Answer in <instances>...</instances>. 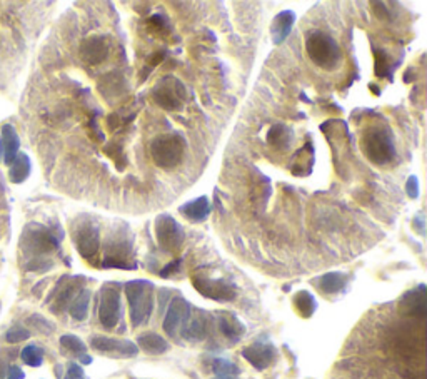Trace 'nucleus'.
<instances>
[{
  "instance_id": "nucleus-1",
  "label": "nucleus",
  "mask_w": 427,
  "mask_h": 379,
  "mask_svg": "<svg viewBox=\"0 0 427 379\" xmlns=\"http://www.w3.org/2000/svg\"><path fill=\"white\" fill-rule=\"evenodd\" d=\"M102 268L106 269H137L134 259V234L129 225L119 224L106 241V257Z\"/></svg>"
},
{
  "instance_id": "nucleus-2",
  "label": "nucleus",
  "mask_w": 427,
  "mask_h": 379,
  "mask_svg": "<svg viewBox=\"0 0 427 379\" xmlns=\"http://www.w3.org/2000/svg\"><path fill=\"white\" fill-rule=\"evenodd\" d=\"M62 236H57L52 229H47L42 224L32 223L27 225L20 236V249L25 256L30 257L32 263H47L44 256L57 251L61 246Z\"/></svg>"
},
{
  "instance_id": "nucleus-3",
  "label": "nucleus",
  "mask_w": 427,
  "mask_h": 379,
  "mask_svg": "<svg viewBox=\"0 0 427 379\" xmlns=\"http://www.w3.org/2000/svg\"><path fill=\"white\" fill-rule=\"evenodd\" d=\"M364 156L376 166H385L396 159V142L388 125H369L361 135Z\"/></svg>"
},
{
  "instance_id": "nucleus-4",
  "label": "nucleus",
  "mask_w": 427,
  "mask_h": 379,
  "mask_svg": "<svg viewBox=\"0 0 427 379\" xmlns=\"http://www.w3.org/2000/svg\"><path fill=\"white\" fill-rule=\"evenodd\" d=\"M307 56L317 67L324 70H335L342 61V51L334 37L322 30H312L306 37Z\"/></svg>"
},
{
  "instance_id": "nucleus-5",
  "label": "nucleus",
  "mask_w": 427,
  "mask_h": 379,
  "mask_svg": "<svg viewBox=\"0 0 427 379\" xmlns=\"http://www.w3.org/2000/svg\"><path fill=\"white\" fill-rule=\"evenodd\" d=\"M125 296L129 301L130 323L134 328L149 321L154 309V284L145 279H135L125 284Z\"/></svg>"
},
{
  "instance_id": "nucleus-6",
  "label": "nucleus",
  "mask_w": 427,
  "mask_h": 379,
  "mask_svg": "<svg viewBox=\"0 0 427 379\" xmlns=\"http://www.w3.org/2000/svg\"><path fill=\"white\" fill-rule=\"evenodd\" d=\"M185 149H187V142L182 134L167 132L154 139L151 144V156L159 168L174 169L182 162Z\"/></svg>"
},
{
  "instance_id": "nucleus-7",
  "label": "nucleus",
  "mask_w": 427,
  "mask_h": 379,
  "mask_svg": "<svg viewBox=\"0 0 427 379\" xmlns=\"http://www.w3.org/2000/svg\"><path fill=\"white\" fill-rule=\"evenodd\" d=\"M152 99L162 109L177 112L184 107L187 101V89L182 80L174 77V75H166L152 89Z\"/></svg>"
},
{
  "instance_id": "nucleus-8",
  "label": "nucleus",
  "mask_w": 427,
  "mask_h": 379,
  "mask_svg": "<svg viewBox=\"0 0 427 379\" xmlns=\"http://www.w3.org/2000/svg\"><path fill=\"white\" fill-rule=\"evenodd\" d=\"M77 251L84 259L92 261L101 247V229L97 220L90 216H80L74 225V236Z\"/></svg>"
},
{
  "instance_id": "nucleus-9",
  "label": "nucleus",
  "mask_w": 427,
  "mask_h": 379,
  "mask_svg": "<svg viewBox=\"0 0 427 379\" xmlns=\"http://www.w3.org/2000/svg\"><path fill=\"white\" fill-rule=\"evenodd\" d=\"M122 286L119 282H107L101 290V301H99V321L107 331L117 328L122 319Z\"/></svg>"
},
{
  "instance_id": "nucleus-10",
  "label": "nucleus",
  "mask_w": 427,
  "mask_h": 379,
  "mask_svg": "<svg viewBox=\"0 0 427 379\" xmlns=\"http://www.w3.org/2000/svg\"><path fill=\"white\" fill-rule=\"evenodd\" d=\"M156 237L159 246L167 254H174L185 241L184 228L169 214H161L156 219Z\"/></svg>"
},
{
  "instance_id": "nucleus-11",
  "label": "nucleus",
  "mask_w": 427,
  "mask_h": 379,
  "mask_svg": "<svg viewBox=\"0 0 427 379\" xmlns=\"http://www.w3.org/2000/svg\"><path fill=\"white\" fill-rule=\"evenodd\" d=\"M192 284L199 294L207 297V299L219 301V302H230L237 297V287H235L233 282L225 281V279L194 276Z\"/></svg>"
},
{
  "instance_id": "nucleus-12",
  "label": "nucleus",
  "mask_w": 427,
  "mask_h": 379,
  "mask_svg": "<svg viewBox=\"0 0 427 379\" xmlns=\"http://www.w3.org/2000/svg\"><path fill=\"white\" fill-rule=\"evenodd\" d=\"M190 314H192V306H190V302L180 296L174 297V299L171 301L169 309H167L166 318H163V331L171 337H179L180 329L189 321Z\"/></svg>"
},
{
  "instance_id": "nucleus-13",
  "label": "nucleus",
  "mask_w": 427,
  "mask_h": 379,
  "mask_svg": "<svg viewBox=\"0 0 427 379\" xmlns=\"http://www.w3.org/2000/svg\"><path fill=\"white\" fill-rule=\"evenodd\" d=\"M90 346L102 354H111L113 358H134L139 354V347L135 342L127 340H116L107 336H92Z\"/></svg>"
},
{
  "instance_id": "nucleus-14",
  "label": "nucleus",
  "mask_w": 427,
  "mask_h": 379,
  "mask_svg": "<svg viewBox=\"0 0 427 379\" xmlns=\"http://www.w3.org/2000/svg\"><path fill=\"white\" fill-rule=\"evenodd\" d=\"M82 282H84V278L75 276V278H69L63 276L61 281H58L56 291L52 292L54 297V304H52V313H62L70 306V302L75 299V296L82 291Z\"/></svg>"
},
{
  "instance_id": "nucleus-15",
  "label": "nucleus",
  "mask_w": 427,
  "mask_h": 379,
  "mask_svg": "<svg viewBox=\"0 0 427 379\" xmlns=\"http://www.w3.org/2000/svg\"><path fill=\"white\" fill-rule=\"evenodd\" d=\"M399 314L404 318L422 319L426 318V286L419 284L416 290L404 292V296L399 299Z\"/></svg>"
},
{
  "instance_id": "nucleus-16",
  "label": "nucleus",
  "mask_w": 427,
  "mask_h": 379,
  "mask_svg": "<svg viewBox=\"0 0 427 379\" xmlns=\"http://www.w3.org/2000/svg\"><path fill=\"white\" fill-rule=\"evenodd\" d=\"M212 328V316L207 314L206 311H195L190 314L189 321L185 323V326L180 329V337H184L185 341H204L209 336Z\"/></svg>"
},
{
  "instance_id": "nucleus-17",
  "label": "nucleus",
  "mask_w": 427,
  "mask_h": 379,
  "mask_svg": "<svg viewBox=\"0 0 427 379\" xmlns=\"http://www.w3.org/2000/svg\"><path fill=\"white\" fill-rule=\"evenodd\" d=\"M242 356L249 363L252 364L254 368L259 369V371H264L274 363L277 351L276 347L271 344V342H254V344L244 347L242 349Z\"/></svg>"
},
{
  "instance_id": "nucleus-18",
  "label": "nucleus",
  "mask_w": 427,
  "mask_h": 379,
  "mask_svg": "<svg viewBox=\"0 0 427 379\" xmlns=\"http://www.w3.org/2000/svg\"><path fill=\"white\" fill-rule=\"evenodd\" d=\"M109 57V42L104 35H92L80 44V58L90 66L102 64Z\"/></svg>"
},
{
  "instance_id": "nucleus-19",
  "label": "nucleus",
  "mask_w": 427,
  "mask_h": 379,
  "mask_svg": "<svg viewBox=\"0 0 427 379\" xmlns=\"http://www.w3.org/2000/svg\"><path fill=\"white\" fill-rule=\"evenodd\" d=\"M214 321H217L221 333L225 340L230 342H239L240 337L245 335V326L240 323V319L233 313H217L214 316Z\"/></svg>"
},
{
  "instance_id": "nucleus-20",
  "label": "nucleus",
  "mask_w": 427,
  "mask_h": 379,
  "mask_svg": "<svg viewBox=\"0 0 427 379\" xmlns=\"http://www.w3.org/2000/svg\"><path fill=\"white\" fill-rule=\"evenodd\" d=\"M19 147L20 139L17 135L16 129L11 124L4 125L2 135H0V159L4 161V164L11 166L16 161L17 154H19Z\"/></svg>"
},
{
  "instance_id": "nucleus-21",
  "label": "nucleus",
  "mask_w": 427,
  "mask_h": 379,
  "mask_svg": "<svg viewBox=\"0 0 427 379\" xmlns=\"http://www.w3.org/2000/svg\"><path fill=\"white\" fill-rule=\"evenodd\" d=\"M294 24H295V13L292 11H283L277 13L271 25L272 42L276 45L284 44L285 39H287L290 32H292Z\"/></svg>"
},
{
  "instance_id": "nucleus-22",
  "label": "nucleus",
  "mask_w": 427,
  "mask_h": 379,
  "mask_svg": "<svg viewBox=\"0 0 427 379\" xmlns=\"http://www.w3.org/2000/svg\"><path fill=\"white\" fill-rule=\"evenodd\" d=\"M179 212L190 223H202L211 214V202H209L207 196H201L197 199L185 202L179 207Z\"/></svg>"
},
{
  "instance_id": "nucleus-23",
  "label": "nucleus",
  "mask_w": 427,
  "mask_h": 379,
  "mask_svg": "<svg viewBox=\"0 0 427 379\" xmlns=\"http://www.w3.org/2000/svg\"><path fill=\"white\" fill-rule=\"evenodd\" d=\"M314 284L322 294H339V292L344 291V287H346L347 276L344 273H326L322 274L319 279H316Z\"/></svg>"
},
{
  "instance_id": "nucleus-24",
  "label": "nucleus",
  "mask_w": 427,
  "mask_h": 379,
  "mask_svg": "<svg viewBox=\"0 0 427 379\" xmlns=\"http://www.w3.org/2000/svg\"><path fill=\"white\" fill-rule=\"evenodd\" d=\"M312 166H314V147H312L311 137H309V141L306 139L304 147L299 149L297 154H295L292 169L290 170L295 175H309L312 170Z\"/></svg>"
},
{
  "instance_id": "nucleus-25",
  "label": "nucleus",
  "mask_w": 427,
  "mask_h": 379,
  "mask_svg": "<svg viewBox=\"0 0 427 379\" xmlns=\"http://www.w3.org/2000/svg\"><path fill=\"white\" fill-rule=\"evenodd\" d=\"M294 141V130L284 124H276L267 132V144L277 151H287Z\"/></svg>"
},
{
  "instance_id": "nucleus-26",
  "label": "nucleus",
  "mask_w": 427,
  "mask_h": 379,
  "mask_svg": "<svg viewBox=\"0 0 427 379\" xmlns=\"http://www.w3.org/2000/svg\"><path fill=\"white\" fill-rule=\"evenodd\" d=\"M137 347L147 354H163L169 351L171 344L157 333H144L137 337Z\"/></svg>"
},
{
  "instance_id": "nucleus-27",
  "label": "nucleus",
  "mask_w": 427,
  "mask_h": 379,
  "mask_svg": "<svg viewBox=\"0 0 427 379\" xmlns=\"http://www.w3.org/2000/svg\"><path fill=\"white\" fill-rule=\"evenodd\" d=\"M30 159L24 152H19L16 161L11 164V170H8V178L13 184H22L30 175Z\"/></svg>"
},
{
  "instance_id": "nucleus-28",
  "label": "nucleus",
  "mask_w": 427,
  "mask_h": 379,
  "mask_svg": "<svg viewBox=\"0 0 427 379\" xmlns=\"http://www.w3.org/2000/svg\"><path fill=\"white\" fill-rule=\"evenodd\" d=\"M90 296L92 292L89 290H82L79 294L75 296V299L70 302L69 313L75 321H84L89 314V306H90Z\"/></svg>"
},
{
  "instance_id": "nucleus-29",
  "label": "nucleus",
  "mask_w": 427,
  "mask_h": 379,
  "mask_svg": "<svg viewBox=\"0 0 427 379\" xmlns=\"http://www.w3.org/2000/svg\"><path fill=\"white\" fill-rule=\"evenodd\" d=\"M372 54H374V70L376 75L379 79L384 77H392L394 70H396L397 64H390V58L388 56V52L383 51V49H372Z\"/></svg>"
},
{
  "instance_id": "nucleus-30",
  "label": "nucleus",
  "mask_w": 427,
  "mask_h": 379,
  "mask_svg": "<svg viewBox=\"0 0 427 379\" xmlns=\"http://www.w3.org/2000/svg\"><path fill=\"white\" fill-rule=\"evenodd\" d=\"M292 302H294L295 311H297L302 318H311V316L314 314L317 309L316 297L312 296L309 291H299L297 294L294 296Z\"/></svg>"
},
{
  "instance_id": "nucleus-31",
  "label": "nucleus",
  "mask_w": 427,
  "mask_h": 379,
  "mask_svg": "<svg viewBox=\"0 0 427 379\" xmlns=\"http://www.w3.org/2000/svg\"><path fill=\"white\" fill-rule=\"evenodd\" d=\"M20 358L27 364V366L39 368V366H42V363H44V351H42V347H39L35 344H29L22 349Z\"/></svg>"
},
{
  "instance_id": "nucleus-32",
  "label": "nucleus",
  "mask_w": 427,
  "mask_h": 379,
  "mask_svg": "<svg viewBox=\"0 0 427 379\" xmlns=\"http://www.w3.org/2000/svg\"><path fill=\"white\" fill-rule=\"evenodd\" d=\"M61 346L66 351H69L70 354L79 356V358L82 354H87V346H85V342L74 335H63L61 337Z\"/></svg>"
},
{
  "instance_id": "nucleus-33",
  "label": "nucleus",
  "mask_w": 427,
  "mask_h": 379,
  "mask_svg": "<svg viewBox=\"0 0 427 379\" xmlns=\"http://www.w3.org/2000/svg\"><path fill=\"white\" fill-rule=\"evenodd\" d=\"M212 371L216 373V376H239V368L235 366L234 363H230V361L222 359V358H216L212 359L211 363Z\"/></svg>"
},
{
  "instance_id": "nucleus-34",
  "label": "nucleus",
  "mask_w": 427,
  "mask_h": 379,
  "mask_svg": "<svg viewBox=\"0 0 427 379\" xmlns=\"http://www.w3.org/2000/svg\"><path fill=\"white\" fill-rule=\"evenodd\" d=\"M29 337H30V333L22 326H13L6 333V341L11 342V344L25 341V340H29Z\"/></svg>"
},
{
  "instance_id": "nucleus-35",
  "label": "nucleus",
  "mask_w": 427,
  "mask_h": 379,
  "mask_svg": "<svg viewBox=\"0 0 427 379\" xmlns=\"http://www.w3.org/2000/svg\"><path fill=\"white\" fill-rule=\"evenodd\" d=\"M29 324H32L35 329H39L44 335H51V333H54V329H56V326H54L51 321H47V319L39 314H34L32 318H29Z\"/></svg>"
},
{
  "instance_id": "nucleus-36",
  "label": "nucleus",
  "mask_w": 427,
  "mask_h": 379,
  "mask_svg": "<svg viewBox=\"0 0 427 379\" xmlns=\"http://www.w3.org/2000/svg\"><path fill=\"white\" fill-rule=\"evenodd\" d=\"M406 192L411 199H417L421 194V187H419V179L416 175H411L406 182Z\"/></svg>"
},
{
  "instance_id": "nucleus-37",
  "label": "nucleus",
  "mask_w": 427,
  "mask_h": 379,
  "mask_svg": "<svg viewBox=\"0 0 427 379\" xmlns=\"http://www.w3.org/2000/svg\"><path fill=\"white\" fill-rule=\"evenodd\" d=\"M63 379H85L84 369H82L80 364L69 363V366H67V371H66V376H63Z\"/></svg>"
},
{
  "instance_id": "nucleus-38",
  "label": "nucleus",
  "mask_w": 427,
  "mask_h": 379,
  "mask_svg": "<svg viewBox=\"0 0 427 379\" xmlns=\"http://www.w3.org/2000/svg\"><path fill=\"white\" fill-rule=\"evenodd\" d=\"M180 266H182V259L172 261V263L167 264L166 268L159 271V276H161V278H171L172 274L179 273V271H180Z\"/></svg>"
},
{
  "instance_id": "nucleus-39",
  "label": "nucleus",
  "mask_w": 427,
  "mask_h": 379,
  "mask_svg": "<svg viewBox=\"0 0 427 379\" xmlns=\"http://www.w3.org/2000/svg\"><path fill=\"white\" fill-rule=\"evenodd\" d=\"M149 24H151L152 27H156V30H159V32H163V30H169V22H167V19L163 15H161V13H156V15H152L151 19H149Z\"/></svg>"
},
{
  "instance_id": "nucleus-40",
  "label": "nucleus",
  "mask_w": 427,
  "mask_h": 379,
  "mask_svg": "<svg viewBox=\"0 0 427 379\" xmlns=\"http://www.w3.org/2000/svg\"><path fill=\"white\" fill-rule=\"evenodd\" d=\"M426 223H424V212H419V214L414 218V229H417V232L421 234V236H424L426 234Z\"/></svg>"
},
{
  "instance_id": "nucleus-41",
  "label": "nucleus",
  "mask_w": 427,
  "mask_h": 379,
  "mask_svg": "<svg viewBox=\"0 0 427 379\" xmlns=\"http://www.w3.org/2000/svg\"><path fill=\"white\" fill-rule=\"evenodd\" d=\"M25 374L19 366H11L7 371V379H24Z\"/></svg>"
},
{
  "instance_id": "nucleus-42",
  "label": "nucleus",
  "mask_w": 427,
  "mask_h": 379,
  "mask_svg": "<svg viewBox=\"0 0 427 379\" xmlns=\"http://www.w3.org/2000/svg\"><path fill=\"white\" fill-rule=\"evenodd\" d=\"M163 57H166V52H157V54H154V56L151 57L152 66H157L159 62H162V61H163Z\"/></svg>"
},
{
  "instance_id": "nucleus-43",
  "label": "nucleus",
  "mask_w": 427,
  "mask_h": 379,
  "mask_svg": "<svg viewBox=\"0 0 427 379\" xmlns=\"http://www.w3.org/2000/svg\"><path fill=\"white\" fill-rule=\"evenodd\" d=\"M6 378H7V364L0 359V379H6Z\"/></svg>"
},
{
  "instance_id": "nucleus-44",
  "label": "nucleus",
  "mask_w": 427,
  "mask_h": 379,
  "mask_svg": "<svg viewBox=\"0 0 427 379\" xmlns=\"http://www.w3.org/2000/svg\"><path fill=\"white\" fill-rule=\"evenodd\" d=\"M80 363L82 364H90V363H92V358H90V356H87V354H82L80 356Z\"/></svg>"
},
{
  "instance_id": "nucleus-45",
  "label": "nucleus",
  "mask_w": 427,
  "mask_h": 379,
  "mask_svg": "<svg viewBox=\"0 0 427 379\" xmlns=\"http://www.w3.org/2000/svg\"><path fill=\"white\" fill-rule=\"evenodd\" d=\"M214 379H237V376H216Z\"/></svg>"
}]
</instances>
